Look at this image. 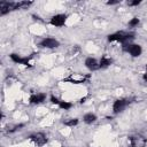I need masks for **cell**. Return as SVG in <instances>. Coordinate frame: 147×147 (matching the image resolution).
<instances>
[{
    "mask_svg": "<svg viewBox=\"0 0 147 147\" xmlns=\"http://www.w3.org/2000/svg\"><path fill=\"white\" fill-rule=\"evenodd\" d=\"M133 39H134V34L130 33V32H125V31L114 32L107 37V40L109 42H121L122 46L126 45V44H131V41Z\"/></svg>",
    "mask_w": 147,
    "mask_h": 147,
    "instance_id": "cell-1",
    "label": "cell"
},
{
    "mask_svg": "<svg viewBox=\"0 0 147 147\" xmlns=\"http://www.w3.org/2000/svg\"><path fill=\"white\" fill-rule=\"evenodd\" d=\"M88 79H90V75L79 74V72H72L68 77L63 78V82L70 83V84H83Z\"/></svg>",
    "mask_w": 147,
    "mask_h": 147,
    "instance_id": "cell-2",
    "label": "cell"
},
{
    "mask_svg": "<svg viewBox=\"0 0 147 147\" xmlns=\"http://www.w3.org/2000/svg\"><path fill=\"white\" fill-rule=\"evenodd\" d=\"M122 49H123V52L130 54L132 57H138L142 53V47L139 44H132V42L131 44H126V45L122 46Z\"/></svg>",
    "mask_w": 147,
    "mask_h": 147,
    "instance_id": "cell-3",
    "label": "cell"
},
{
    "mask_svg": "<svg viewBox=\"0 0 147 147\" xmlns=\"http://www.w3.org/2000/svg\"><path fill=\"white\" fill-rule=\"evenodd\" d=\"M10 60L14 62V63H17V64H22V65H25V67H31V60H32V56H21L16 53H11L9 55Z\"/></svg>",
    "mask_w": 147,
    "mask_h": 147,
    "instance_id": "cell-4",
    "label": "cell"
},
{
    "mask_svg": "<svg viewBox=\"0 0 147 147\" xmlns=\"http://www.w3.org/2000/svg\"><path fill=\"white\" fill-rule=\"evenodd\" d=\"M39 46L42 48H48V49H53L60 46V41L53 37H45L40 40Z\"/></svg>",
    "mask_w": 147,
    "mask_h": 147,
    "instance_id": "cell-5",
    "label": "cell"
},
{
    "mask_svg": "<svg viewBox=\"0 0 147 147\" xmlns=\"http://www.w3.org/2000/svg\"><path fill=\"white\" fill-rule=\"evenodd\" d=\"M129 103H130V100L129 99L122 98V99L115 100L114 103H113V113L114 114H119V113L124 111L125 108L129 106Z\"/></svg>",
    "mask_w": 147,
    "mask_h": 147,
    "instance_id": "cell-6",
    "label": "cell"
},
{
    "mask_svg": "<svg viewBox=\"0 0 147 147\" xmlns=\"http://www.w3.org/2000/svg\"><path fill=\"white\" fill-rule=\"evenodd\" d=\"M67 20H68V15L67 14H56V15L51 17L49 24L55 26V28H61L67 23Z\"/></svg>",
    "mask_w": 147,
    "mask_h": 147,
    "instance_id": "cell-7",
    "label": "cell"
},
{
    "mask_svg": "<svg viewBox=\"0 0 147 147\" xmlns=\"http://www.w3.org/2000/svg\"><path fill=\"white\" fill-rule=\"evenodd\" d=\"M29 138H30V140H31L36 146H39V147L45 146V145L47 144V137H46L42 132L33 133V134H31Z\"/></svg>",
    "mask_w": 147,
    "mask_h": 147,
    "instance_id": "cell-8",
    "label": "cell"
},
{
    "mask_svg": "<svg viewBox=\"0 0 147 147\" xmlns=\"http://www.w3.org/2000/svg\"><path fill=\"white\" fill-rule=\"evenodd\" d=\"M11 10H16V2L9 1H1L0 2V15L3 16Z\"/></svg>",
    "mask_w": 147,
    "mask_h": 147,
    "instance_id": "cell-9",
    "label": "cell"
},
{
    "mask_svg": "<svg viewBox=\"0 0 147 147\" xmlns=\"http://www.w3.org/2000/svg\"><path fill=\"white\" fill-rule=\"evenodd\" d=\"M85 67L87 70L90 71H96L100 69V65H99V61L95 59V57H92V56H88L85 59V62H84Z\"/></svg>",
    "mask_w": 147,
    "mask_h": 147,
    "instance_id": "cell-10",
    "label": "cell"
},
{
    "mask_svg": "<svg viewBox=\"0 0 147 147\" xmlns=\"http://www.w3.org/2000/svg\"><path fill=\"white\" fill-rule=\"evenodd\" d=\"M46 93H32L29 96L30 105H40L46 100Z\"/></svg>",
    "mask_w": 147,
    "mask_h": 147,
    "instance_id": "cell-11",
    "label": "cell"
},
{
    "mask_svg": "<svg viewBox=\"0 0 147 147\" xmlns=\"http://www.w3.org/2000/svg\"><path fill=\"white\" fill-rule=\"evenodd\" d=\"M113 64V59L107 56V55H103L100 60H99V65H100V69H106L108 67H110Z\"/></svg>",
    "mask_w": 147,
    "mask_h": 147,
    "instance_id": "cell-12",
    "label": "cell"
},
{
    "mask_svg": "<svg viewBox=\"0 0 147 147\" xmlns=\"http://www.w3.org/2000/svg\"><path fill=\"white\" fill-rule=\"evenodd\" d=\"M96 119H98V117L94 113H86L83 116V122L85 124H93V123L96 122Z\"/></svg>",
    "mask_w": 147,
    "mask_h": 147,
    "instance_id": "cell-13",
    "label": "cell"
},
{
    "mask_svg": "<svg viewBox=\"0 0 147 147\" xmlns=\"http://www.w3.org/2000/svg\"><path fill=\"white\" fill-rule=\"evenodd\" d=\"M59 108L60 109H63V110H69L71 107H72V103L70 101H63V100H60L59 102Z\"/></svg>",
    "mask_w": 147,
    "mask_h": 147,
    "instance_id": "cell-14",
    "label": "cell"
},
{
    "mask_svg": "<svg viewBox=\"0 0 147 147\" xmlns=\"http://www.w3.org/2000/svg\"><path fill=\"white\" fill-rule=\"evenodd\" d=\"M78 123H79V119H78V118H69V119H67V121L63 122V124H64L65 126H69V127H74V126H76Z\"/></svg>",
    "mask_w": 147,
    "mask_h": 147,
    "instance_id": "cell-15",
    "label": "cell"
},
{
    "mask_svg": "<svg viewBox=\"0 0 147 147\" xmlns=\"http://www.w3.org/2000/svg\"><path fill=\"white\" fill-rule=\"evenodd\" d=\"M31 5H32V1H20V2H16V9H26Z\"/></svg>",
    "mask_w": 147,
    "mask_h": 147,
    "instance_id": "cell-16",
    "label": "cell"
},
{
    "mask_svg": "<svg viewBox=\"0 0 147 147\" xmlns=\"http://www.w3.org/2000/svg\"><path fill=\"white\" fill-rule=\"evenodd\" d=\"M140 23V20L138 18V17H132L130 21H129V23H127V25L129 26H131V28H134V26H138V24Z\"/></svg>",
    "mask_w": 147,
    "mask_h": 147,
    "instance_id": "cell-17",
    "label": "cell"
},
{
    "mask_svg": "<svg viewBox=\"0 0 147 147\" xmlns=\"http://www.w3.org/2000/svg\"><path fill=\"white\" fill-rule=\"evenodd\" d=\"M141 3V0H133V1H129L127 5L129 6H138Z\"/></svg>",
    "mask_w": 147,
    "mask_h": 147,
    "instance_id": "cell-18",
    "label": "cell"
},
{
    "mask_svg": "<svg viewBox=\"0 0 147 147\" xmlns=\"http://www.w3.org/2000/svg\"><path fill=\"white\" fill-rule=\"evenodd\" d=\"M51 102H52L53 105H59L60 100H59L56 96H54V95H51Z\"/></svg>",
    "mask_w": 147,
    "mask_h": 147,
    "instance_id": "cell-19",
    "label": "cell"
},
{
    "mask_svg": "<svg viewBox=\"0 0 147 147\" xmlns=\"http://www.w3.org/2000/svg\"><path fill=\"white\" fill-rule=\"evenodd\" d=\"M119 1H108L107 2V5H116V3H118Z\"/></svg>",
    "mask_w": 147,
    "mask_h": 147,
    "instance_id": "cell-20",
    "label": "cell"
},
{
    "mask_svg": "<svg viewBox=\"0 0 147 147\" xmlns=\"http://www.w3.org/2000/svg\"><path fill=\"white\" fill-rule=\"evenodd\" d=\"M142 79H144V80H145V82L147 83V71H146V72H145L144 75H142Z\"/></svg>",
    "mask_w": 147,
    "mask_h": 147,
    "instance_id": "cell-21",
    "label": "cell"
},
{
    "mask_svg": "<svg viewBox=\"0 0 147 147\" xmlns=\"http://www.w3.org/2000/svg\"><path fill=\"white\" fill-rule=\"evenodd\" d=\"M146 71H147V65H146Z\"/></svg>",
    "mask_w": 147,
    "mask_h": 147,
    "instance_id": "cell-22",
    "label": "cell"
}]
</instances>
